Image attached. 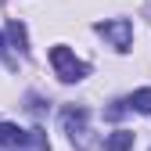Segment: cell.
<instances>
[{"instance_id": "obj_3", "label": "cell", "mask_w": 151, "mask_h": 151, "mask_svg": "<svg viewBox=\"0 0 151 151\" xmlns=\"http://www.w3.org/2000/svg\"><path fill=\"white\" fill-rule=\"evenodd\" d=\"M61 126H65V133L72 137V144L79 147V151H93V147L86 144V137H90V129H86V108L68 104V108L61 111Z\"/></svg>"}, {"instance_id": "obj_2", "label": "cell", "mask_w": 151, "mask_h": 151, "mask_svg": "<svg viewBox=\"0 0 151 151\" xmlns=\"http://www.w3.org/2000/svg\"><path fill=\"white\" fill-rule=\"evenodd\" d=\"M0 144H4V147H18V151H22V147H36V151H50V147H47V137H40L36 129L29 133V129L14 126V122H0Z\"/></svg>"}, {"instance_id": "obj_1", "label": "cell", "mask_w": 151, "mask_h": 151, "mask_svg": "<svg viewBox=\"0 0 151 151\" xmlns=\"http://www.w3.org/2000/svg\"><path fill=\"white\" fill-rule=\"evenodd\" d=\"M50 65H54V72H58L61 83H79L83 76L90 72V65L79 61L68 47H50Z\"/></svg>"}, {"instance_id": "obj_7", "label": "cell", "mask_w": 151, "mask_h": 151, "mask_svg": "<svg viewBox=\"0 0 151 151\" xmlns=\"http://www.w3.org/2000/svg\"><path fill=\"white\" fill-rule=\"evenodd\" d=\"M7 36H11V43H14L18 50H29V32H25V25L18 22V18L7 22Z\"/></svg>"}, {"instance_id": "obj_5", "label": "cell", "mask_w": 151, "mask_h": 151, "mask_svg": "<svg viewBox=\"0 0 151 151\" xmlns=\"http://www.w3.org/2000/svg\"><path fill=\"white\" fill-rule=\"evenodd\" d=\"M122 104L133 108V111H140V115H151V90H137V93H129Z\"/></svg>"}, {"instance_id": "obj_4", "label": "cell", "mask_w": 151, "mask_h": 151, "mask_svg": "<svg viewBox=\"0 0 151 151\" xmlns=\"http://www.w3.org/2000/svg\"><path fill=\"white\" fill-rule=\"evenodd\" d=\"M93 29H97L115 50H129V43H133V25H129L126 18H108V22H97Z\"/></svg>"}, {"instance_id": "obj_6", "label": "cell", "mask_w": 151, "mask_h": 151, "mask_svg": "<svg viewBox=\"0 0 151 151\" xmlns=\"http://www.w3.org/2000/svg\"><path fill=\"white\" fill-rule=\"evenodd\" d=\"M133 147V133L129 129H119V133L104 137V151H129Z\"/></svg>"}, {"instance_id": "obj_8", "label": "cell", "mask_w": 151, "mask_h": 151, "mask_svg": "<svg viewBox=\"0 0 151 151\" xmlns=\"http://www.w3.org/2000/svg\"><path fill=\"white\" fill-rule=\"evenodd\" d=\"M4 54H7V47H4V36H0V58H4Z\"/></svg>"}]
</instances>
